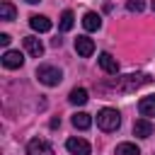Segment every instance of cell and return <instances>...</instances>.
Instances as JSON below:
<instances>
[{
    "mask_svg": "<svg viewBox=\"0 0 155 155\" xmlns=\"http://www.w3.org/2000/svg\"><path fill=\"white\" fill-rule=\"evenodd\" d=\"M97 126H99L102 131H107V133L116 131V128L121 126V116H119V111L111 109V107L99 109V111H97Z\"/></svg>",
    "mask_w": 155,
    "mask_h": 155,
    "instance_id": "1",
    "label": "cell"
},
{
    "mask_svg": "<svg viewBox=\"0 0 155 155\" xmlns=\"http://www.w3.org/2000/svg\"><path fill=\"white\" fill-rule=\"evenodd\" d=\"M36 78H39V82H44L46 87H56V85L63 80V73H61L56 65H39V68H36Z\"/></svg>",
    "mask_w": 155,
    "mask_h": 155,
    "instance_id": "2",
    "label": "cell"
},
{
    "mask_svg": "<svg viewBox=\"0 0 155 155\" xmlns=\"http://www.w3.org/2000/svg\"><path fill=\"white\" fill-rule=\"evenodd\" d=\"M27 155H56V153H53L51 143H46L41 138H31L27 143Z\"/></svg>",
    "mask_w": 155,
    "mask_h": 155,
    "instance_id": "3",
    "label": "cell"
},
{
    "mask_svg": "<svg viewBox=\"0 0 155 155\" xmlns=\"http://www.w3.org/2000/svg\"><path fill=\"white\" fill-rule=\"evenodd\" d=\"M65 148L73 155H90V143L82 140V138H68L65 140Z\"/></svg>",
    "mask_w": 155,
    "mask_h": 155,
    "instance_id": "4",
    "label": "cell"
},
{
    "mask_svg": "<svg viewBox=\"0 0 155 155\" xmlns=\"http://www.w3.org/2000/svg\"><path fill=\"white\" fill-rule=\"evenodd\" d=\"M99 68L107 73V75H116L119 73V63H116V58L111 56V53H99Z\"/></svg>",
    "mask_w": 155,
    "mask_h": 155,
    "instance_id": "5",
    "label": "cell"
},
{
    "mask_svg": "<svg viewBox=\"0 0 155 155\" xmlns=\"http://www.w3.org/2000/svg\"><path fill=\"white\" fill-rule=\"evenodd\" d=\"M22 63H24V56L19 51H5L2 53V65L5 68L15 70V68H22Z\"/></svg>",
    "mask_w": 155,
    "mask_h": 155,
    "instance_id": "6",
    "label": "cell"
},
{
    "mask_svg": "<svg viewBox=\"0 0 155 155\" xmlns=\"http://www.w3.org/2000/svg\"><path fill=\"white\" fill-rule=\"evenodd\" d=\"M133 136H138V138H150V136H153V124H150V119H136V121H133Z\"/></svg>",
    "mask_w": 155,
    "mask_h": 155,
    "instance_id": "7",
    "label": "cell"
},
{
    "mask_svg": "<svg viewBox=\"0 0 155 155\" xmlns=\"http://www.w3.org/2000/svg\"><path fill=\"white\" fill-rule=\"evenodd\" d=\"M24 48H27V53L34 56V58H41V56H44V44H41L36 36H24Z\"/></svg>",
    "mask_w": 155,
    "mask_h": 155,
    "instance_id": "8",
    "label": "cell"
},
{
    "mask_svg": "<svg viewBox=\"0 0 155 155\" xmlns=\"http://www.w3.org/2000/svg\"><path fill=\"white\" fill-rule=\"evenodd\" d=\"M75 51H78L82 58H87V56H92V51H94V41H92L90 36H78V39H75Z\"/></svg>",
    "mask_w": 155,
    "mask_h": 155,
    "instance_id": "9",
    "label": "cell"
},
{
    "mask_svg": "<svg viewBox=\"0 0 155 155\" xmlns=\"http://www.w3.org/2000/svg\"><path fill=\"white\" fill-rule=\"evenodd\" d=\"M29 27H31L34 31H48V29H51V19L44 17V15H31V17H29Z\"/></svg>",
    "mask_w": 155,
    "mask_h": 155,
    "instance_id": "10",
    "label": "cell"
},
{
    "mask_svg": "<svg viewBox=\"0 0 155 155\" xmlns=\"http://www.w3.org/2000/svg\"><path fill=\"white\" fill-rule=\"evenodd\" d=\"M82 27H85L87 31H97V29L102 27V17H99L97 12H85V17H82Z\"/></svg>",
    "mask_w": 155,
    "mask_h": 155,
    "instance_id": "11",
    "label": "cell"
},
{
    "mask_svg": "<svg viewBox=\"0 0 155 155\" xmlns=\"http://www.w3.org/2000/svg\"><path fill=\"white\" fill-rule=\"evenodd\" d=\"M138 111H140V116H145V119L155 116V97H143V99L138 102Z\"/></svg>",
    "mask_w": 155,
    "mask_h": 155,
    "instance_id": "12",
    "label": "cell"
},
{
    "mask_svg": "<svg viewBox=\"0 0 155 155\" xmlns=\"http://www.w3.org/2000/svg\"><path fill=\"white\" fill-rule=\"evenodd\" d=\"M73 126L80 128V131H87L92 126V116L85 114V111H78V114H73Z\"/></svg>",
    "mask_w": 155,
    "mask_h": 155,
    "instance_id": "13",
    "label": "cell"
},
{
    "mask_svg": "<svg viewBox=\"0 0 155 155\" xmlns=\"http://www.w3.org/2000/svg\"><path fill=\"white\" fill-rule=\"evenodd\" d=\"M68 99H70V104H85L87 102V90L85 87H75V90H70Z\"/></svg>",
    "mask_w": 155,
    "mask_h": 155,
    "instance_id": "14",
    "label": "cell"
},
{
    "mask_svg": "<svg viewBox=\"0 0 155 155\" xmlns=\"http://www.w3.org/2000/svg\"><path fill=\"white\" fill-rule=\"evenodd\" d=\"M15 15H17V10H15V5H12V2H0V19L12 22V19H15Z\"/></svg>",
    "mask_w": 155,
    "mask_h": 155,
    "instance_id": "15",
    "label": "cell"
},
{
    "mask_svg": "<svg viewBox=\"0 0 155 155\" xmlns=\"http://www.w3.org/2000/svg\"><path fill=\"white\" fill-rule=\"evenodd\" d=\"M73 24H75V15H73L70 10H65V12L61 15V22H58L61 31H70V29H73Z\"/></svg>",
    "mask_w": 155,
    "mask_h": 155,
    "instance_id": "16",
    "label": "cell"
},
{
    "mask_svg": "<svg viewBox=\"0 0 155 155\" xmlns=\"http://www.w3.org/2000/svg\"><path fill=\"white\" fill-rule=\"evenodd\" d=\"M116 155H140L136 143H119L116 145Z\"/></svg>",
    "mask_w": 155,
    "mask_h": 155,
    "instance_id": "17",
    "label": "cell"
},
{
    "mask_svg": "<svg viewBox=\"0 0 155 155\" xmlns=\"http://www.w3.org/2000/svg\"><path fill=\"white\" fill-rule=\"evenodd\" d=\"M126 7H128V12H143L145 10V2L143 0H128Z\"/></svg>",
    "mask_w": 155,
    "mask_h": 155,
    "instance_id": "18",
    "label": "cell"
},
{
    "mask_svg": "<svg viewBox=\"0 0 155 155\" xmlns=\"http://www.w3.org/2000/svg\"><path fill=\"white\" fill-rule=\"evenodd\" d=\"M0 44L7 46V44H10V34H0Z\"/></svg>",
    "mask_w": 155,
    "mask_h": 155,
    "instance_id": "19",
    "label": "cell"
},
{
    "mask_svg": "<svg viewBox=\"0 0 155 155\" xmlns=\"http://www.w3.org/2000/svg\"><path fill=\"white\" fill-rule=\"evenodd\" d=\"M61 126V119H51V128H58Z\"/></svg>",
    "mask_w": 155,
    "mask_h": 155,
    "instance_id": "20",
    "label": "cell"
},
{
    "mask_svg": "<svg viewBox=\"0 0 155 155\" xmlns=\"http://www.w3.org/2000/svg\"><path fill=\"white\" fill-rule=\"evenodd\" d=\"M24 2H29V5H36V2H41V0H24Z\"/></svg>",
    "mask_w": 155,
    "mask_h": 155,
    "instance_id": "21",
    "label": "cell"
},
{
    "mask_svg": "<svg viewBox=\"0 0 155 155\" xmlns=\"http://www.w3.org/2000/svg\"><path fill=\"white\" fill-rule=\"evenodd\" d=\"M153 12H155V0H153Z\"/></svg>",
    "mask_w": 155,
    "mask_h": 155,
    "instance_id": "22",
    "label": "cell"
}]
</instances>
